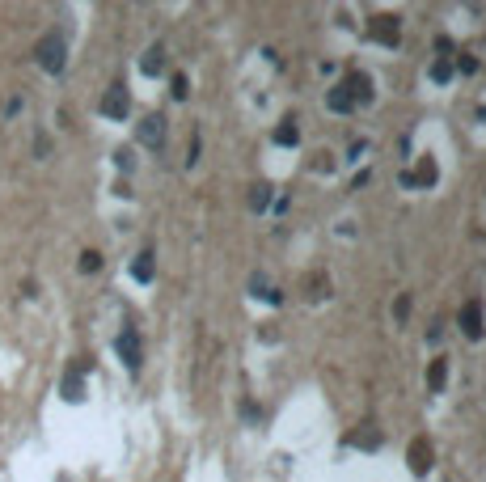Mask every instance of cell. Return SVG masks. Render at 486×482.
<instances>
[{
  "mask_svg": "<svg viewBox=\"0 0 486 482\" xmlns=\"http://www.w3.org/2000/svg\"><path fill=\"white\" fill-rule=\"evenodd\" d=\"M169 93H174L178 101H186V93H190V81H186L182 72H174V81H169Z\"/></svg>",
  "mask_w": 486,
  "mask_h": 482,
  "instance_id": "obj_22",
  "label": "cell"
},
{
  "mask_svg": "<svg viewBox=\"0 0 486 482\" xmlns=\"http://www.w3.org/2000/svg\"><path fill=\"white\" fill-rule=\"evenodd\" d=\"M114 351H118V360H123L131 372H140V364H144V347H140V330H136V326H123V330H118Z\"/></svg>",
  "mask_w": 486,
  "mask_h": 482,
  "instance_id": "obj_2",
  "label": "cell"
},
{
  "mask_svg": "<svg viewBox=\"0 0 486 482\" xmlns=\"http://www.w3.org/2000/svg\"><path fill=\"white\" fill-rule=\"evenodd\" d=\"M305 288H309V300H326V296H330V279H326L322 271H313V275L305 279Z\"/></svg>",
  "mask_w": 486,
  "mask_h": 482,
  "instance_id": "obj_18",
  "label": "cell"
},
{
  "mask_svg": "<svg viewBox=\"0 0 486 482\" xmlns=\"http://www.w3.org/2000/svg\"><path fill=\"white\" fill-rule=\"evenodd\" d=\"M457 322H461V330H465V339H482L486 335V309H482V300L474 296V300H465L461 304V313H457Z\"/></svg>",
  "mask_w": 486,
  "mask_h": 482,
  "instance_id": "obj_4",
  "label": "cell"
},
{
  "mask_svg": "<svg viewBox=\"0 0 486 482\" xmlns=\"http://www.w3.org/2000/svg\"><path fill=\"white\" fill-rule=\"evenodd\" d=\"M338 85H343V89L351 93L355 106H368V101H372V76H368V72H347Z\"/></svg>",
  "mask_w": 486,
  "mask_h": 482,
  "instance_id": "obj_8",
  "label": "cell"
},
{
  "mask_svg": "<svg viewBox=\"0 0 486 482\" xmlns=\"http://www.w3.org/2000/svg\"><path fill=\"white\" fill-rule=\"evenodd\" d=\"M258 339H262V343H275V339H279L275 322H262V326H258Z\"/></svg>",
  "mask_w": 486,
  "mask_h": 482,
  "instance_id": "obj_27",
  "label": "cell"
},
{
  "mask_svg": "<svg viewBox=\"0 0 486 482\" xmlns=\"http://www.w3.org/2000/svg\"><path fill=\"white\" fill-rule=\"evenodd\" d=\"M81 271H85V275L102 271V254H97V250H85V254H81Z\"/></svg>",
  "mask_w": 486,
  "mask_h": 482,
  "instance_id": "obj_21",
  "label": "cell"
},
{
  "mask_svg": "<svg viewBox=\"0 0 486 482\" xmlns=\"http://www.w3.org/2000/svg\"><path fill=\"white\" fill-rule=\"evenodd\" d=\"M136 140L144 148H161L165 144V115H144L140 127H136Z\"/></svg>",
  "mask_w": 486,
  "mask_h": 482,
  "instance_id": "obj_7",
  "label": "cell"
},
{
  "mask_svg": "<svg viewBox=\"0 0 486 482\" xmlns=\"http://www.w3.org/2000/svg\"><path fill=\"white\" fill-rule=\"evenodd\" d=\"M271 191H275L271 182H258V186H250V208H254V212H262L266 203H271Z\"/></svg>",
  "mask_w": 486,
  "mask_h": 482,
  "instance_id": "obj_20",
  "label": "cell"
},
{
  "mask_svg": "<svg viewBox=\"0 0 486 482\" xmlns=\"http://www.w3.org/2000/svg\"><path fill=\"white\" fill-rule=\"evenodd\" d=\"M406 461H410V474H427L431 466H435V448H431V440L427 436H415L410 440V448H406Z\"/></svg>",
  "mask_w": 486,
  "mask_h": 482,
  "instance_id": "obj_6",
  "label": "cell"
},
{
  "mask_svg": "<svg viewBox=\"0 0 486 482\" xmlns=\"http://www.w3.org/2000/svg\"><path fill=\"white\" fill-rule=\"evenodd\" d=\"M271 140L283 144V148H296V144H300V127H296V119H279V127L271 132Z\"/></svg>",
  "mask_w": 486,
  "mask_h": 482,
  "instance_id": "obj_13",
  "label": "cell"
},
{
  "mask_svg": "<svg viewBox=\"0 0 486 482\" xmlns=\"http://www.w3.org/2000/svg\"><path fill=\"white\" fill-rule=\"evenodd\" d=\"M250 296H258V300H266V304H279V300H283V292H279V288H271L262 275H254V279H250Z\"/></svg>",
  "mask_w": 486,
  "mask_h": 482,
  "instance_id": "obj_17",
  "label": "cell"
},
{
  "mask_svg": "<svg viewBox=\"0 0 486 482\" xmlns=\"http://www.w3.org/2000/svg\"><path fill=\"white\" fill-rule=\"evenodd\" d=\"M368 34H372L381 47H398V43H402V21L389 17V13H376V17L368 21Z\"/></svg>",
  "mask_w": 486,
  "mask_h": 482,
  "instance_id": "obj_5",
  "label": "cell"
},
{
  "mask_svg": "<svg viewBox=\"0 0 486 482\" xmlns=\"http://www.w3.org/2000/svg\"><path fill=\"white\" fill-rule=\"evenodd\" d=\"M85 368H89V360H81V364H72V368H68V376H64V385H60L68 402H81V398H85V376H81Z\"/></svg>",
  "mask_w": 486,
  "mask_h": 482,
  "instance_id": "obj_10",
  "label": "cell"
},
{
  "mask_svg": "<svg viewBox=\"0 0 486 482\" xmlns=\"http://www.w3.org/2000/svg\"><path fill=\"white\" fill-rule=\"evenodd\" d=\"M131 275L140 279V284H153V279H157V254L153 250H140L136 263H131Z\"/></svg>",
  "mask_w": 486,
  "mask_h": 482,
  "instance_id": "obj_11",
  "label": "cell"
},
{
  "mask_svg": "<svg viewBox=\"0 0 486 482\" xmlns=\"http://www.w3.org/2000/svg\"><path fill=\"white\" fill-rule=\"evenodd\" d=\"M444 381H448V360H444V355H435V360L427 364V389H431V394H440V389H444Z\"/></svg>",
  "mask_w": 486,
  "mask_h": 482,
  "instance_id": "obj_14",
  "label": "cell"
},
{
  "mask_svg": "<svg viewBox=\"0 0 486 482\" xmlns=\"http://www.w3.org/2000/svg\"><path fill=\"white\" fill-rule=\"evenodd\" d=\"M326 106H330L334 115H351V110H355V101H351V93H347L343 85H334V89L326 93Z\"/></svg>",
  "mask_w": 486,
  "mask_h": 482,
  "instance_id": "obj_16",
  "label": "cell"
},
{
  "mask_svg": "<svg viewBox=\"0 0 486 482\" xmlns=\"http://www.w3.org/2000/svg\"><path fill=\"white\" fill-rule=\"evenodd\" d=\"M394 317H398V322H406V317H410V296H406V292L394 300Z\"/></svg>",
  "mask_w": 486,
  "mask_h": 482,
  "instance_id": "obj_25",
  "label": "cell"
},
{
  "mask_svg": "<svg viewBox=\"0 0 486 482\" xmlns=\"http://www.w3.org/2000/svg\"><path fill=\"white\" fill-rule=\"evenodd\" d=\"M381 440H385V431H381L376 423H359V431H351V436H347V444H355V448H363V453L381 448Z\"/></svg>",
  "mask_w": 486,
  "mask_h": 482,
  "instance_id": "obj_9",
  "label": "cell"
},
{
  "mask_svg": "<svg viewBox=\"0 0 486 482\" xmlns=\"http://www.w3.org/2000/svg\"><path fill=\"white\" fill-rule=\"evenodd\" d=\"M140 72H144V76H161V72H165V47H149V51H144Z\"/></svg>",
  "mask_w": 486,
  "mask_h": 482,
  "instance_id": "obj_15",
  "label": "cell"
},
{
  "mask_svg": "<svg viewBox=\"0 0 486 482\" xmlns=\"http://www.w3.org/2000/svg\"><path fill=\"white\" fill-rule=\"evenodd\" d=\"M34 60H38V68L42 72H64V64H68V43H64V34H42L38 38V47H34Z\"/></svg>",
  "mask_w": 486,
  "mask_h": 482,
  "instance_id": "obj_1",
  "label": "cell"
},
{
  "mask_svg": "<svg viewBox=\"0 0 486 482\" xmlns=\"http://www.w3.org/2000/svg\"><path fill=\"white\" fill-rule=\"evenodd\" d=\"M47 152H51V140L38 132V136H34V157H47Z\"/></svg>",
  "mask_w": 486,
  "mask_h": 482,
  "instance_id": "obj_28",
  "label": "cell"
},
{
  "mask_svg": "<svg viewBox=\"0 0 486 482\" xmlns=\"http://www.w3.org/2000/svg\"><path fill=\"white\" fill-rule=\"evenodd\" d=\"M102 115H106V119H114V123H123V119L131 115V93H127V85H123V81H114V85L102 93Z\"/></svg>",
  "mask_w": 486,
  "mask_h": 482,
  "instance_id": "obj_3",
  "label": "cell"
},
{
  "mask_svg": "<svg viewBox=\"0 0 486 482\" xmlns=\"http://www.w3.org/2000/svg\"><path fill=\"white\" fill-rule=\"evenodd\" d=\"M241 419H246V423H258V419H262V406L246 398V402H241Z\"/></svg>",
  "mask_w": 486,
  "mask_h": 482,
  "instance_id": "obj_23",
  "label": "cell"
},
{
  "mask_svg": "<svg viewBox=\"0 0 486 482\" xmlns=\"http://www.w3.org/2000/svg\"><path fill=\"white\" fill-rule=\"evenodd\" d=\"M457 68H461V72L470 76V72H478V60L470 56V51H457Z\"/></svg>",
  "mask_w": 486,
  "mask_h": 482,
  "instance_id": "obj_24",
  "label": "cell"
},
{
  "mask_svg": "<svg viewBox=\"0 0 486 482\" xmlns=\"http://www.w3.org/2000/svg\"><path fill=\"white\" fill-rule=\"evenodd\" d=\"M431 81H435V85H448V81H452V60H448V56L431 60Z\"/></svg>",
  "mask_w": 486,
  "mask_h": 482,
  "instance_id": "obj_19",
  "label": "cell"
},
{
  "mask_svg": "<svg viewBox=\"0 0 486 482\" xmlns=\"http://www.w3.org/2000/svg\"><path fill=\"white\" fill-rule=\"evenodd\" d=\"M114 165H118V169L127 173V169L136 165V157H131V148H118V152H114Z\"/></svg>",
  "mask_w": 486,
  "mask_h": 482,
  "instance_id": "obj_26",
  "label": "cell"
},
{
  "mask_svg": "<svg viewBox=\"0 0 486 482\" xmlns=\"http://www.w3.org/2000/svg\"><path fill=\"white\" fill-rule=\"evenodd\" d=\"M410 178H415V186H435V182H440V165H435L431 152H423V157H419V169L410 173Z\"/></svg>",
  "mask_w": 486,
  "mask_h": 482,
  "instance_id": "obj_12",
  "label": "cell"
}]
</instances>
